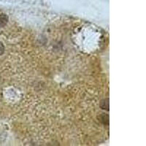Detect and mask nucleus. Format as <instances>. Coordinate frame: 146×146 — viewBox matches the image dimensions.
<instances>
[{
    "label": "nucleus",
    "instance_id": "nucleus-1",
    "mask_svg": "<svg viewBox=\"0 0 146 146\" xmlns=\"http://www.w3.org/2000/svg\"><path fill=\"white\" fill-rule=\"evenodd\" d=\"M8 21V17L5 14L0 15V27H5Z\"/></svg>",
    "mask_w": 146,
    "mask_h": 146
},
{
    "label": "nucleus",
    "instance_id": "nucleus-2",
    "mask_svg": "<svg viewBox=\"0 0 146 146\" xmlns=\"http://www.w3.org/2000/svg\"><path fill=\"white\" fill-rule=\"evenodd\" d=\"M101 108H102V109L104 110L106 109L107 110H109V100H103V101L101 102Z\"/></svg>",
    "mask_w": 146,
    "mask_h": 146
},
{
    "label": "nucleus",
    "instance_id": "nucleus-3",
    "mask_svg": "<svg viewBox=\"0 0 146 146\" xmlns=\"http://www.w3.org/2000/svg\"><path fill=\"white\" fill-rule=\"evenodd\" d=\"M4 51H5V46L2 42H0V55L3 54Z\"/></svg>",
    "mask_w": 146,
    "mask_h": 146
}]
</instances>
